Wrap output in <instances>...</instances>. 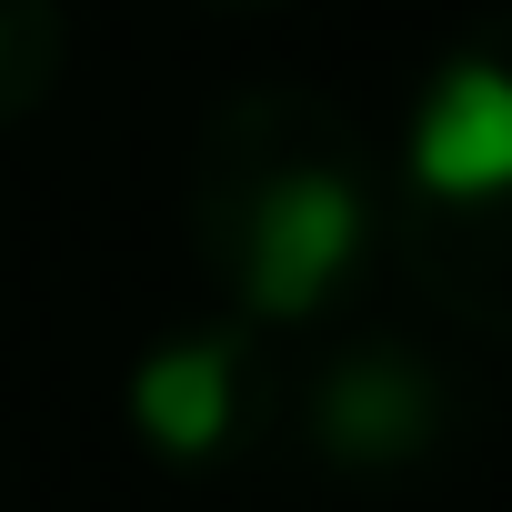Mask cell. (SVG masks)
Here are the masks:
<instances>
[{
	"mask_svg": "<svg viewBox=\"0 0 512 512\" xmlns=\"http://www.w3.org/2000/svg\"><path fill=\"white\" fill-rule=\"evenodd\" d=\"M121 402H131V432L161 462L221 472V462H251L292 422V362H282V332L241 322V312H211V322L161 332L131 362V392Z\"/></svg>",
	"mask_w": 512,
	"mask_h": 512,
	"instance_id": "3957f363",
	"label": "cell"
},
{
	"mask_svg": "<svg viewBox=\"0 0 512 512\" xmlns=\"http://www.w3.org/2000/svg\"><path fill=\"white\" fill-rule=\"evenodd\" d=\"M382 251L442 322L512 342V11H482L422 71L382 151Z\"/></svg>",
	"mask_w": 512,
	"mask_h": 512,
	"instance_id": "7a4b0ae2",
	"label": "cell"
},
{
	"mask_svg": "<svg viewBox=\"0 0 512 512\" xmlns=\"http://www.w3.org/2000/svg\"><path fill=\"white\" fill-rule=\"evenodd\" d=\"M181 231L221 312L262 332H302L342 312L382 262V151L332 91L251 81L211 101L191 131Z\"/></svg>",
	"mask_w": 512,
	"mask_h": 512,
	"instance_id": "6da1fadb",
	"label": "cell"
},
{
	"mask_svg": "<svg viewBox=\"0 0 512 512\" xmlns=\"http://www.w3.org/2000/svg\"><path fill=\"white\" fill-rule=\"evenodd\" d=\"M61 71H71V11L61 0H0V131L41 121Z\"/></svg>",
	"mask_w": 512,
	"mask_h": 512,
	"instance_id": "5b68a950",
	"label": "cell"
},
{
	"mask_svg": "<svg viewBox=\"0 0 512 512\" xmlns=\"http://www.w3.org/2000/svg\"><path fill=\"white\" fill-rule=\"evenodd\" d=\"M211 11H282V0H211Z\"/></svg>",
	"mask_w": 512,
	"mask_h": 512,
	"instance_id": "8992f818",
	"label": "cell"
},
{
	"mask_svg": "<svg viewBox=\"0 0 512 512\" xmlns=\"http://www.w3.org/2000/svg\"><path fill=\"white\" fill-rule=\"evenodd\" d=\"M292 432L342 472H402L452 432V382L402 332H352L342 352L292 362Z\"/></svg>",
	"mask_w": 512,
	"mask_h": 512,
	"instance_id": "277c9868",
	"label": "cell"
}]
</instances>
